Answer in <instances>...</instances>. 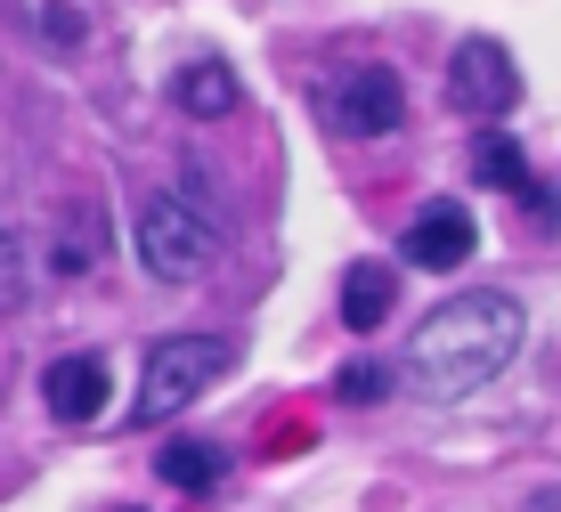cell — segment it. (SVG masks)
<instances>
[{"label":"cell","instance_id":"cell-1","mask_svg":"<svg viewBox=\"0 0 561 512\" xmlns=\"http://www.w3.org/2000/svg\"><path fill=\"white\" fill-rule=\"evenodd\" d=\"M520 342H529V318H520L513 293H496V285L448 293V301L415 326V342H408V383L423 390V399H439V407L472 399L480 383H496V374L520 359Z\"/></svg>","mask_w":561,"mask_h":512},{"label":"cell","instance_id":"cell-2","mask_svg":"<svg viewBox=\"0 0 561 512\" xmlns=\"http://www.w3.org/2000/svg\"><path fill=\"white\" fill-rule=\"evenodd\" d=\"M220 374H237V342H228V333H163V342L147 350V383H139L130 423H171L187 399H204Z\"/></svg>","mask_w":561,"mask_h":512},{"label":"cell","instance_id":"cell-3","mask_svg":"<svg viewBox=\"0 0 561 512\" xmlns=\"http://www.w3.org/2000/svg\"><path fill=\"white\" fill-rule=\"evenodd\" d=\"M130 236H139V269L154 285H196L220 269V228L196 204H180V195H147Z\"/></svg>","mask_w":561,"mask_h":512},{"label":"cell","instance_id":"cell-4","mask_svg":"<svg viewBox=\"0 0 561 512\" xmlns=\"http://www.w3.org/2000/svg\"><path fill=\"white\" fill-rule=\"evenodd\" d=\"M309 106H318V123L334 139L366 147V139H391L408 123V82L391 66H334L325 82H309Z\"/></svg>","mask_w":561,"mask_h":512},{"label":"cell","instance_id":"cell-5","mask_svg":"<svg viewBox=\"0 0 561 512\" xmlns=\"http://www.w3.org/2000/svg\"><path fill=\"white\" fill-rule=\"evenodd\" d=\"M448 106L463 123H496V114L520 106V66L505 42H489V33H472V42H456L448 57Z\"/></svg>","mask_w":561,"mask_h":512},{"label":"cell","instance_id":"cell-6","mask_svg":"<svg viewBox=\"0 0 561 512\" xmlns=\"http://www.w3.org/2000/svg\"><path fill=\"white\" fill-rule=\"evenodd\" d=\"M472 171H480L489 187L520 195V204H529L546 228H561V187H546V180H537V171H529V155H520V147L505 139V130H489V123H480V139H472Z\"/></svg>","mask_w":561,"mask_h":512},{"label":"cell","instance_id":"cell-7","mask_svg":"<svg viewBox=\"0 0 561 512\" xmlns=\"http://www.w3.org/2000/svg\"><path fill=\"white\" fill-rule=\"evenodd\" d=\"M472 244H480V228H472V212H463V204H423L415 228L399 236L408 269H463V261H472Z\"/></svg>","mask_w":561,"mask_h":512},{"label":"cell","instance_id":"cell-8","mask_svg":"<svg viewBox=\"0 0 561 512\" xmlns=\"http://www.w3.org/2000/svg\"><path fill=\"white\" fill-rule=\"evenodd\" d=\"M42 407L57 423H99L106 416V359H57L42 374Z\"/></svg>","mask_w":561,"mask_h":512},{"label":"cell","instance_id":"cell-9","mask_svg":"<svg viewBox=\"0 0 561 512\" xmlns=\"http://www.w3.org/2000/svg\"><path fill=\"white\" fill-rule=\"evenodd\" d=\"M391 309H399V277L382 261H358L351 277H342V326H351V333H382Z\"/></svg>","mask_w":561,"mask_h":512},{"label":"cell","instance_id":"cell-10","mask_svg":"<svg viewBox=\"0 0 561 512\" xmlns=\"http://www.w3.org/2000/svg\"><path fill=\"white\" fill-rule=\"evenodd\" d=\"M9 16L42 49H82L90 42V0H9Z\"/></svg>","mask_w":561,"mask_h":512},{"label":"cell","instance_id":"cell-11","mask_svg":"<svg viewBox=\"0 0 561 512\" xmlns=\"http://www.w3.org/2000/svg\"><path fill=\"white\" fill-rule=\"evenodd\" d=\"M171 98H180L187 114H196V123H220V114H237V73L220 66V57H204V66H187L180 82H171Z\"/></svg>","mask_w":561,"mask_h":512},{"label":"cell","instance_id":"cell-12","mask_svg":"<svg viewBox=\"0 0 561 512\" xmlns=\"http://www.w3.org/2000/svg\"><path fill=\"white\" fill-rule=\"evenodd\" d=\"M154 471H163L180 497H211V488H220V471H228V456H220L211 440H171L163 456H154Z\"/></svg>","mask_w":561,"mask_h":512},{"label":"cell","instance_id":"cell-13","mask_svg":"<svg viewBox=\"0 0 561 512\" xmlns=\"http://www.w3.org/2000/svg\"><path fill=\"white\" fill-rule=\"evenodd\" d=\"M342 399H351V407H375L382 399V390H391V366H382V359H351V366H342Z\"/></svg>","mask_w":561,"mask_h":512},{"label":"cell","instance_id":"cell-14","mask_svg":"<svg viewBox=\"0 0 561 512\" xmlns=\"http://www.w3.org/2000/svg\"><path fill=\"white\" fill-rule=\"evenodd\" d=\"M25 301V244H16V228L0 220V318Z\"/></svg>","mask_w":561,"mask_h":512},{"label":"cell","instance_id":"cell-15","mask_svg":"<svg viewBox=\"0 0 561 512\" xmlns=\"http://www.w3.org/2000/svg\"><path fill=\"white\" fill-rule=\"evenodd\" d=\"M529 512H561V488H553V497H537V504H529Z\"/></svg>","mask_w":561,"mask_h":512}]
</instances>
